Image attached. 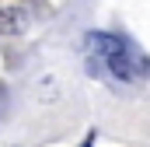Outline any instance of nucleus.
I'll list each match as a JSON object with an SVG mask.
<instances>
[{
    "instance_id": "obj_1",
    "label": "nucleus",
    "mask_w": 150,
    "mask_h": 147,
    "mask_svg": "<svg viewBox=\"0 0 150 147\" xmlns=\"http://www.w3.org/2000/svg\"><path fill=\"white\" fill-rule=\"evenodd\" d=\"M87 49H91L94 56H101L105 63H108V60H115V56H122V53H129L122 39L105 35V32H91V35H87Z\"/></svg>"
},
{
    "instance_id": "obj_2",
    "label": "nucleus",
    "mask_w": 150,
    "mask_h": 147,
    "mask_svg": "<svg viewBox=\"0 0 150 147\" xmlns=\"http://www.w3.org/2000/svg\"><path fill=\"white\" fill-rule=\"evenodd\" d=\"M0 28H4V32H21V28H25L21 11H7V14H0Z\"/></svg>"
}]
</instances>
